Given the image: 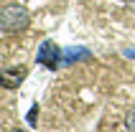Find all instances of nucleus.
<instances>
[{"label":"nucleus","instance_id":"1","mask_svg":"<svg viewBox=\"0 0 135 132\" xmlns=\"http://www.w3.org/2000/svg\"><path fill=\"white\" fill-rule=\"evenodd\" d=\"M28 26H31V13L23 5L10 3L0 10V28L5 33H23Z\"/></svg>","mask_w":135,"mask_h":132},{"label":"nucleus","instance_id":"2","mask_svg":"<svg viewBox=\"0 0 135 132\" xmlns=\"http://www.w3.org/2000/svg\"><path fill=\"white\" fill-rule=\"evenodd\" d=\"M26 74H28L26 66H8V69L0 71V87L3 89H18L26 81Z\"/></svg>","mask_w":135,"mask_h":132},{"label":"nucleus","instance_id":"3","mask_svg":"<svg viewBox=\"0 0 135 132\" xmlns=\"http://www.w3.org/2000/svg\"><path fill=\"white\" fill-rule=\"evenodd\" d=\"M36 64L46 66V69H56L59 66V46L54 41H44L38 53H36Z\"/></svg>","mask_w":135,"mask_h":132},{"label":"nucleus","instance_id":"4","mask_svg":"<svg viewBox=\"0 0 135 132\" xmlns=\"http://www.w3.org/2000/svg\"><path fill=\"white\" fill-rule=\"evenodd\" d=\"M125 127H128V132H135V109L128 112V117H125Z\"/></svg>","mask_w":135,"mask_h":132},{"label":"nucleus","instance_id":"5","mask_svg":"<svg viewBox=\"0 0 135 132\" xmlns=\"http://www.w3.org/2000/svg\"><path fill=\"white\" fill-rule=\"evenodd\" d=\"M13 132H26V130H13Z\"/></svg>","mask_w":135,"mask_h":132}]
</instances>
